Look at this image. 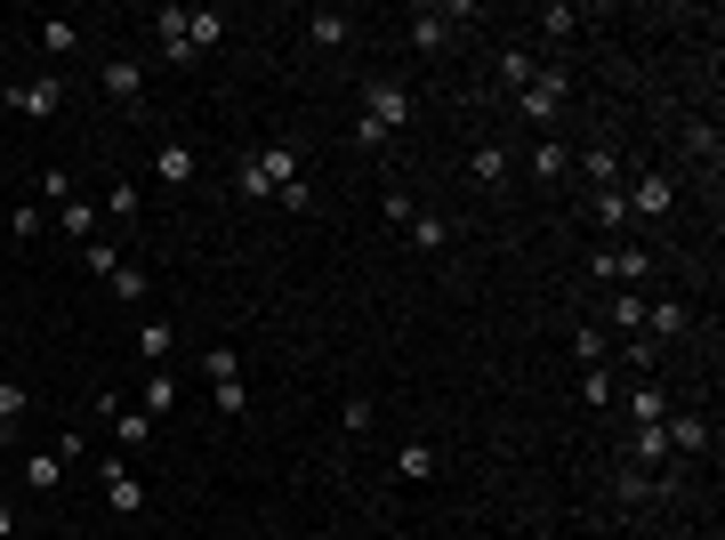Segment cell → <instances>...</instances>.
<instances>
[{
	"mask_svg": "<svg viewBox=\"0 0 725 540\" xmlns=\"http://www.w3.org/2000/svg\"><path fill=\"white\" fill-rule=\"evenodd\" d=\"M629 411H637V428H653V420H669V396H661L653 380H637V396H629Z\"/></svg>",
	"mask_w": 725,
	"mask_h": 540,
	"instance_id": "cell-29",
	"label": "cell"
},
{
	"mask_svg": "<svg viewBox=\"0 0 725 540\" xmlns=\"http://www.w3.org/2000/svg\"><path fill=\"white\" fill-rule=\"evenodd\" d=\"M218 411H226V420H242V411H251V387L226 380V387H218Z\"/></svg>",
	"mask_w": 725,
	"mask_h": 540,
	"instance_id": "cell-41",
	"label": "cell"
},
{
	"mask_svg": "<svg viewBox=\"0 0 725 540\" xmlns=\"http://www.w3.org/2000/svg\"><path fill=\"white\" fill-rule=\"evenodd\" d=\"M613 283H620V290H629V283H653V259L637 251V242H620V251H613Z\"/></svg>",
	"mask_w": 725,
	"mask_h": 540,
	"instance_id": "cell-24",
	"label": "cell"
},
{
	"mask_svg": "<svg viewBox=\"0 0 725 540\" xmlns=\"http://www.w3.org/2000/svg\"><path fill=\"white\" fill-rule=\"evenodd\" d=\"M411 242H420V251H444V218L420 211V218H411Z\"/></svg>",
	"mask_w": 725,
	"mask_h": 540,
	"instance_id": "cell-40",
	"label": "cell"
},
{
	"mask_svg": "<svg viewBox=\"0 0 725 540\" xmlns=\"http://www.w3.org/2000/svg\"><path fill=\"white\" fill-rule=\"evenodd\" d=\"M25 484L33 492H57V484H65V460H57V452H25Z\"/></svg>",
	"mask_w": 725,
	"mask_h": 540,
	"instance_id": "cell-25",
	"label": "cell"
},
{
	"mask_svg": "<svg viewBox=\"0 0 725 540\" xmlns=\"http://www.w3.org/2000/svg\"><path fill=\"white\" fill-rule=\"evenodd\" d=\"M363 113L379 121L387 137H396L403 121H411V89H396V81H363Z\"/></svg>",
	"mask_w": 725,
	"mask_h": 540,
	"instance_id": "cell-6",
	"label": "cell"
},
{
	"mask_svg": "<svg viewBox=\"0 0 725 540\" xmlns=\"http://www.w3.org/2000/svg\"><path fill=\"white\" fill-rule=\"evenodd\" d=\"M637 468H653V476L669 468V435H661V420H653V428H637Z\"/></svg>",
	"mask_w": 725,
	"mask_h": 540,
	"instance_id": "cell-27",
	"label": "cell"
},
{
	"mask_svg": "<svg viewBox=\"0 0 725 540\" xmlns=\"http://www.w3.org/2000/svg\"><path fill=\"white\" fill-rule=\"evenodd\" d=\"M620 501H661V476L653 468H629V476H620Z\"/></svg>",
	"mask_w": 725,
	"mask_h": 540,
	"instance_id": "cell-37",
	"label": "cell"
},
{
	"mask_svg": "<svg viewBox=\"0 0 725 540\" xmlns=\"http://www.w3.org/2000/svg\"><path fill=\"white\" fill-rule=\"evenodd\" d=\"M500 73H508V89H532V81H541V57H532V49H508Z\"/></svg>",
	"mask_w": 725,
	"mask_h": 540,
	"instance_id": "cell-32",
	"label": "cell"
},
{
	"mask_svg": "<svg viewBox=\"0 0 725 540\" xmlns=\"http://www.w3.org/2000/svg\"><path fill=\"white\" fill-rule=\"evenodd\" d=\"M565 170H572V145H565V137H541V145H532V178H541V185H565Z\"/></svg>",
	"mask_w": 725,
	"mask_h": 540,
	"instance_id": "cell-14",
	"label": "cell"
},
{
	"mask_svg": "<svg viewBox=\"0 0 725 540\" xmlns=\"http://www.w3.org/2000/svg\"><path fill=\"white\" fill-rule=\"evenodd\" d=\"M0 97H9L25 121H49L57 106H65V81H57V73H33V81H16V89H0Z\"/></svg>",
	"mask_w": 725,
	"mask_h": 540,
	"instance_id": "cell-5",
	"label": "cell"
},
{
	"mask_svg": "<svg viewBox=\"0 0 725 540\" xmlns=\"http://www.w3.org/2000/svg\"><path fill=\"white\" fill-rule=\"evenodd\" d=\"M572 356H580V371H605V356H613L605 323H580V331H572Z\"/></svg>",
	"mask_w": 725,
	"mask_h": 540,
	"instance_id": "cell-19",
	"label": "cell"
},
{
	"mask_svg": "<svg viewBox=\"0 0 725 540\" xmlns=\"http://www.w3.org/2000/svg\"><path fill=\"white\" fill-rule=\"evenodd\" d=\"M379 211H387V218H396V226H411V218H420V202H411V194H403V185H387V202H379Z\"/></svg>",
	"mask_w": 725,
	"mask_h": 540,
	"instance_id": "cell-42",
	"label": "cell"
},
{
	"mask_svg": "<svg viewBox=\"0 0 725 540\" xmlns=\"http://www.w3.org/2000/svg\"><path fill=\"white\" fill-rule=\"evenodd\" d=\"M306 40H315V49H347V40H355V16L347 9H315L306 16Z\"/></svg>",
	"mask_w": 725,
	"mask_h": 540,
	"instance_id": "cell-11",
	"label": "cell"
},
{
	"mask_svg": "<svg viewBox=\"0 0 725 540\" xmlns=\"http://www.w3.org/2000/svg\"><path fill=\"white\" fill-rule=\"evenodd\" d=\"M154 178L170 185V194H185V185H194V154H185V145H154Z\"/></svg>",
	"mask_w": 725,
	"mask_h": 540,
	"instance_id": "cell-15",
	"label": "cell"
},
{
	"mask_svg": "<svg viewBox=\"0 0 725 540\" xmlns=\"http://www.w3.org/2000/svg\"><path fill=\"white\" fill-rule=\"evenodd\" d=\"M106 290H113V299H121V307H145V290H154V275H145V266H137V259H121V266H113V275H106Z\"/></svg>",
	"mask_w": 725,
	"mask_h": 540,
	"instance_id": "cell-16",
	"label": "cell"
},
{
	"mask_svg": "<svg viewBox=\"0 0 725 540\" xmlns=\"http://www.w3.org/2000/svg\"><path fill=\"white\" fill-rule=\"evenodd\" d=\"M580 178H589V194L596 185H620V154L613 145H589V154H580Z\"/></svg>",
	"mask_w": 725,
	"mask_h": 540,
	"instance_id": "cell-21",
	"label": "cell"
},
{
	"mask_svg": "<svg viewBox=\"0 0 725 540\" xmlns=\"http://www.w3.org/2000/svg\"><path fill=\"white\" fill-rule=\"evenodd\" d=\"M49 226H65L73 242H97V226H106V211H97V202H81V194H65V202L49 211Z\"/></svg>",
	"mask_w": 725,
	"mask_h": 540,
	"instance_id": "cell-8",
	"label": "cell"
},
{
	"mask_svg": "<svg viewBox=\"0 0 725 540\" xmlns=\"http://www.w3.org/2000/svg\"><path fill=\"white\" fill-rule=\"evenodd\" d=\"M0 226H9V211H0Z\"/></svg>",
	"mask_w": 725,
	"mask_h": 540,
	"instance_id": "cell-45",
	"label": "cell"
},
{
	"mask_svg": "<svg viewBox=\"0 0 725 540\" xmlns=\"http://www.w3.org/2000/svg\"><path fill=\"white\" fill-rule=\"evenodd\" d=\"M170 404H178V380H170V371H154V380H145V396H137V411L154 420V411H170Z\"/></svg>",
	"mask_w": 725,
	"mask_h": 540,
	"instance_id": "cell-31",
	"label": "cell"
},
{
	"mask_svg": "<svg viewBox=\"0 0 725 540\" xmlns=\"http://www.w3.org/2000/svg\"><path fill=\"white\" fill-rule=\"evenodd\" d=\"M33 411V396H25V380H0V435H9L16 420Z\"/></svg>",
	"mask_w": 725,
	"mask_h": 540,
	"instance_id": "cell-30",
	"label": "cell"
},
{
	"mask_svg": "<svg viewBox=\"0 0 725 540\" xmlns=\"http://www.w3.org/2000/svg\"><path fill=\"white\" fill-rule=\"evenodd\" d=\"M565 89H572L565 65H541V81H532V89H516V106H524V121H541V130H548V121L565 113Z\"/></svg>",
	"mask_w": 725,
	"mask_h": 540,
	"instance_id": "cell-4",
	"label": "cell"
},
{
	"mask_svg": "<svg viewBox=\"0 0 725 540\" xmlns=\"http://www.w3.org/2000/svg\"><path fill=\"white\" fill-rule=\"evenodd\" d=\"M589 218H596V226H613V235L629 226V202H620V185H596V194H589Z\"/></svg>",
	"mask_w": 725,
	"mask_h": 540,
	"instance_id": "cell-23",
	"label": "cell"
},
{
	"mask_svg": "<svg viewBox=\"0 0 725 540\" xmlns=\"http://www.w3.org/2000/svg\"><path fill=\"white\" fill-rule=\"evenodd\" d=\"M170 347H178V331L161 323V315H145V323H137V356L154 363V371H170Z\"/></svg>",
	"mask_w": 725,
	"mask_h": 540,
	"instance_id": "cell-13",
	"label": "cell"
},
{
	"mask_svg": "<svg viewBox=\"0 0 725 540\" xmlns=\"http://www.w3.org/2000/svg\"><path fill=\"white\" fill-rule=\"evenodd\" d=\"M299 178V145H266V154H242V170H234V185H242V202H275L282 185Z\"/></svg>",
	"mask_w": 725,
	"mask_h": 540,
	"instance_id": "cell-1",
	"label": "cell"
},
{
	"mask_svg": "<svg viewBox=\"0 0 725 540\" xmlns=\"http://www.w3.org/2000/svg\"><path fill=\"white\" fill-rule=\"evenodd\" d=\"M40 49H49V57H73V49H81V25H73V16H49V25H40Z\"/></svg>",
	"mask_w": 725,
	"mask_h": 540,
	"instance_id": "cell-28",
	"label": "cell"
},
{
	"mask_svg": "<svg viewBox=\"0 0 725 540\" xmlns=\"http://www.w3.org/2000/svg\"><path fill=\"white\" fill-rule=\"evenodd\" d=\"M693 315H686V299H653L645 307V339H686Z\"/></svg>",
	"mask_w": 725,
	"mask_h": 540,
	"instance_id": "cell-12",
	"label": "cell"
},
{
	"mask_svg": "<svg viewBox=\"0 0 725 540\" xmlns=\"http://www.w3.org/2000/svg\"><path fill=\"white\" fill-rule=\"evenodd\" d=\"M202 371H210V387H226V380H242V356L234 347H202Z\"/></svg>",
	"mask_w": 725,
	"mask_h": 540,
	"instance_id": "cell-34",
	"label": "cell"
},
{
	"mask_svg": "<svg viewBox=\"0 0 725 540\" xmlns=\"http://www.w3.org/2000/svg\"><path fill=\"white\" fill-rule=\"evenodd\" d=\"M475 9H411V49H444Z\"/></svg>",
	"mask_w": 725,
	"mask_h": 540,
	"instance_id": "cell-7",
	"label": "cell"
},
{
	"mask_svg": "<svg viewBox=\"0 0 725 540\" xmlns=\"http://www.w3.org/2000/svg\"><path fill=\"white\" fill-rule=\"evenodd\" d=\"M106 411H113V435H121V444H145V435H154V420H145V411H130V404H121V396H106Z\"/></svg>",
	"mask_w": 725,
	"mask_h": 540,
	"instance_id": "cell-22",
	"label": "cell"
},
{
	"mask_svg": "<svg viewBox=\"0 0 725 540\" xmlns=\"http://www.w3.org/2000/svg\"><path fill=\"white\" fill-rule=\"evenodd\" d=\"M396 476H403V484H427V476H435V444H403L396 452Z\"/></svg>",
	"mask_w": 725,
	"mask_h": 540,
	"instance_id": "cell-26",
	"label": "cell"
},
{
	"mask_svg": "<svg viewBox=\"0 0 725 540\" xmlns=\"http://www.w3.org/2000/svg\"><path fill=\"white\" fill-rule=\"evenodd\" d=\"M605 339H645V290H613V315H605Z\"/></svg>",
	"mask_w": 725,
	"mask_h": 540,
	"instance_id": "cell-9",
	"label": "cell"
},
{
	"mask_svg": "<svg viewBox=\"0 0 725 540\" xmlns=\"http://www.w3.org/2000/svg\"><path fill=\"white\" fill-rule=\"evenodd\" d=\"M81 266H89V275H113V266H121V251H113L106 235H97V242H81Z\"/></svg>",
	"mask_w": 725,
	"mask_h": 540,
	"instance_id": "cell-38",
	"label": "cell"
},
{
	"mask_svg": "<svg viewBox=\"0 0 725 540\" xmlns=\"http://www.w3.org/2000/svg\"><path fill=\"white\" fill-rule=\"evenodd\" d=\"M0 540H16V508L9 501H0Z\"/></svg>",
	"mask_w": 725,
	"mask_h": 540,
	"instance_id": "cell-43",
	"label": "cell"
},
{
	"mask_svg": "<svg viewBox=\"0 0 725 540\" xmlns=\"http://www.w3.org/2000/svg\"><path fill=\"white\" fill-rule=\"evenodd\" d=\"M97 211H106V218H137V185H130V178H113V185H106V202H97Z\"/></svg>",
	"mask_w": 725,
	"mask_h": 540,
	"instance_id": "cell-35",
	"label": "cell"
},
{
	"mask_svg": "<svg viewBox=\"0 0 725 540\" xmlns=\"http://www.w3.org/2000/svg\"><path fill=\"white\" fill-rule=\"evenodd\" d=\"M97 476H106V501H113L121 516H137V508H145V476H130V460H106Z\"/></svg>",
	"mask_w": 725,
	"mask_h": 540,
	"instance_id": "cell-10",
	"label": "cell"
},
{
	"mask_svg": "<svg viewBox=\"0 0 725 540\" xmlns=\"http://www.w3.org/2000/svg\"><path fill=\"white\" fill-rule=\"evenodd\" d=\"M97 89H106L121 113H145V65L137 57H106V65H97Z\"/></svg>",
	"mask_w": 725,
	"mask_h": 540,
	"instance_id": "cell-3",
	"label": "cell"
},
{
	"mask_svg": "<svg viewBox=\"0 0 725 540\" xmlns=\"http://www.w3.org/2000/svg\"><path fill=\"white\" fill-rule=\"evenodd\" d=\"M620 202H629V218H669V211H677V178L637 170L629 185H620Z\"/></svg>",
	"mask_w": 725,
	"mask_h": 540,
	"instance_id": "cell-2",
	"label": "cell"
},
{
	"mask_svg": "<svg viewBox=\"0 0 725 540\" xmlns=\"http://www.w3.org/2000/svg\"><path fill=\"white\" fill-rule=\"evenodd\" d=\"M661 435H669V460H677V452H701V444H710V428H701L693 411H669V420H661Z\"/></svg>",
	"mask_w": 725,
	"mask_h": 540,
	"instance_id": "cell-18",
	"label": "cell"
},
{
	"mask_svg": "<svg viewBox=\"0 0 725 540\" xmlns=\"http://www.w3.org/2000/svg\"><path fill=\"white\" fill-rule=\"evenodd\" d=\"M468 178H475V185H508V145H475V154H468Z\"/></svg>",
	"mask_w": 725,
	"mask_h": 540,
	"instance_id": "cell-20",
	"label": "cell"
},
{
	"mask_svg": "<svg viewBox=\"0 0 725 540\" xmlns=\"http://www.w3.org/2000/svg\"><path fill=\"white\" fill-rule=\"evenodd\" d=\"M541 33H548V40H572V33H580V16L565 9V0H548V9H541Z\"/></svg>",
	"mask_w": 725,
	"mask_h": 540,
	"instance_id": "cell-36",
	"label": "cell"
},
{
	"mask_svg": "<svg viewBox=\"0 0 725 540\" xmlns=\"http://www.w3.org/2000/svg\"><path fill=\"white\" fill-rule=\"evenodd\" d=\"M218 40H226V16L218 9H185V49L202 57V49H218Z\"/></svg>",
	"mask_w": 725,
	"mask_h": 540,
	"instance_id": "cell-17",
	"label": "cell"
},
{
	"mask_svg": "<svg viewBox=\"0 0 725 540\" xmlns=\"http://www.w3.org/2000/svg\"><path fill=\"white\" fill-rule=\"evenodd\" d=\"M9 235H16V242L49 235V211H40V202H16V211H9Z\"/></svg>",
	"mask_w": 725,
	"mask_h": 540,
	"instance_id": "cell-33",
	"label": "cell"
},
{
	"mask_svg": "<svg viewBox=\"0 0 725 540\" xmlns=\"http://www.w3.org/2000/svg\"><path fill=\"white\" fill-rule=\"evenodd\" d=\"M65 540H97V532H65Z\"/></svg>",
	"mask_w": 725,
	"mask_h": 540,
	"instance_id": "cell-44",
	"label": "cell"
},
{
	"mask_svg": "<svg viewBox=\"0 0 725 540\" xmlns=\"http://www.w3.org/2000/svg\"><path fill=\"white\" fill-rule=\"evenodd\" d=\"M339 428L363 435V428H371V396H347V404H339Z\"/></svg>",
	"mask_w": 725,
	"mask_h": 540,
	"instance_id": "cell-39",
	"label": "cell"
}]
</instances>
